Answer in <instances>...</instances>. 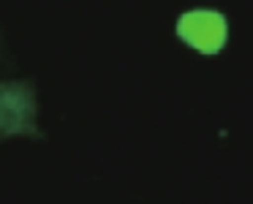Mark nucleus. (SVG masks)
Wrapping results in <instances>:
<instances>
[{
	"instance_id": "f257e3e1",
	"label": "nucleus",
	"mask_w": 253,
	"mask_h": 204,
	"mask_svg": "<svg viewBox=\"0 0 253 204\" xmlns=\"http://www.w3.org/2000/svg\"><path fill=\"white\" fill-rule=\"evenodd\" d=\"M177 36H180L188 46L202 52V55H215V52L223 49L226 36H229V25H226L223 14L199 8V11H188L180 17V22H177Z\"/></svg>"
},
{
	"instance_id": "f03ea898",
	"label": "nucleus",
	"mask_w": 253,
	"mask_h": 204,
	"mask_svg": "<svg viewBox=\"0 0 253 204\" xmlns=\"http://www.w3.org/2000/svg\"><path fill=\"white\" fill-rule=\"evenodd\" d=\"M33 122V95L28 87H0V136L14 131H28Z\"/></svg>"
}]
</instances>
